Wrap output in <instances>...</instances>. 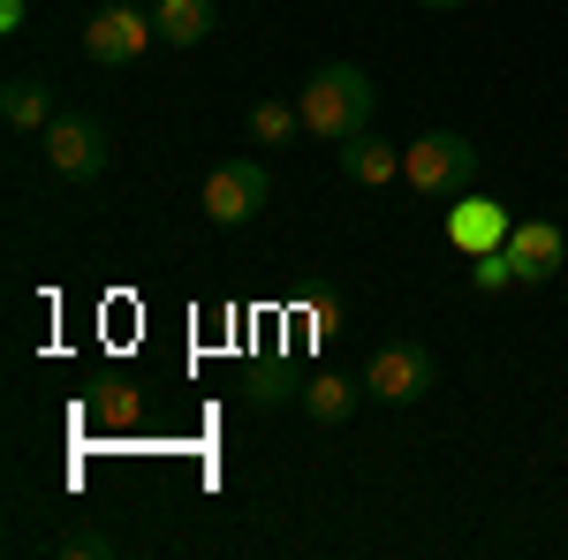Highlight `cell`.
Returning <instances> with one entry per match:
<instances>
[{
	"label": "cell",
	"mask_w": 568,
	"mask_h": 560,
	"mask_svg": "<svg viewBox=\"0 0 568 560\" xmlns=\"http://www.w3.org/2000/svg\"><path fill=\"white\" fill-rule=\"evenodd\" d=\"M296 106H304V130L318 144H349L356 130H372V77L356 61H326V69H311Z\"/></svg>",
	"instance_id": "cell-1"
},
{
	"label": "cell",
	"mask_w": 568,
	"mask_h": 560,
	"mask_svg": "<svg viewBox=\"0 0 568 560\" xmlns=\"http://www.w3.org/2000/svg\"><path fill=\"white\" fill-rule=\"evenodd\" d=\"M402 174H409L417 197L455 205V197H470V182H478V144L455 136V130H433V136H417V144L402 152Z\"/></svg>",
	"instance_id": "cell-2"
},
{
	"label": "cell",
	"mask_w": 568,
	"mask_h": 560,
	"mask_svg": "<svg viewBox=\"0 0 568 560\" xmlns=\"http://www.w3.org/2000/svg\"><path fill=\"white\" fill-rule=\"evenodd\" d=\"M106 160H114L106 122H91V114H53L45 122V167L61 174V182H99Z\"/></svg>",
	"instance_id": "cell-3"
},
{
	"label": "cell",
	"mask_w": 568,
	"mask_h": 560,
	"mask_svg": "<svg viewBox=\"0 0 568 560\" xmlns=\"http://www.w3.org/2000/svg\"><path fill=\"white\" fill-rule=\"evenodd\" d=\"M265 197H273V174L258 167V160H227V167L205 174V220H220V227H251V220L265 213Z\"/></svg>",
	"instance_id": "cell-4"
},
{
	"label": "cell",
	"mask_w": 568,
	"mask_h": 560,
	"mask_svg": "<svg viewBox=\"0 0 568 560\" xmlns=\"http://www.w3.org/2000/svg\"><path fill=\"white\" fill-rule=\"evenodd\" d=\"M152 39H160L152 8H130V0H106V8L84 23V53L99 61V69H130V61H136Z\"/></svg>",
	"instance_id": "cell-5"
},
{
	"label": "cell",
	"mask_w": 568,
	"mask_h": 560,
	"mask_svg": "<svg viewBox=\"0 0 568 560\" xmlns=\"http://www.w3.org/2000/svg\"><path fill=\"white\" fill-rule=\"evenodd\" d=\"M364 394L372 401H425L433 394V348H417V342H379L372 348V364H364Z\"/></svg>",
	"instance_id": "cell-6"
},
{
	"label": "cell",
	"mask_w": 568,
	"mask_h": 560,
	"mask_svg": "<svg viewBox=\"0 0 568 560\" xmlns=\"http://www.w3.org/2000/svg\"><path fill=\"white\" fill-rule=\"evenodd\" d=\"M508 258H516V281L546 288V281L568 265V235L554 227V220H516V227H508Z\"/></svg>",
	"instance_id": "cell-7"
},
{
	"label": "cell",
	"mask_w": 568,
	"mask_h": 560,
	"mask_svg": "<svg viewBox=\"0 0 568 560\" xmlns=\"http://www.w3.org/2000/svg\"><path fill=\"white\" fill-rule=\"evenodd\" d=\"M508 227H516V213H508V205H493V197H455V205H447V243H455L463 258L500 251V243H508Z\"/></svg>",
	"instance_id": "cell-8"
},
{
	"label": "cell",
	"mask_w": 568,
	"mask_h": 560,
	"mask_svg": "<svg viewBox=\"0 0 568 560\" xmlns=\"http://www.w3.org/2000/svg\"><path fill=\"white\" fill-rule=\"evenodd\" d=\"M334 152H342V174H349V182H364V190H387L394 174H402V152H394L379 130H356L349 144H334Z\"/></svg>",
	"instance_id": "cell-9"
},
{
	"label": "cell",
	"mask_w": 568,
	"mask_h": 560,
	"mask_svg": "<svg viewBox=\"0 0 568 560\" xmlns=\"http://www.w3.org/2000/svg\"><path fill=\"white\" fill-rule=\"evenodd\" d=\"M152 23L168 45H205L220 23V0H152Z\"/></svg>",
	"instance_id": "cell-10"
},
{
	"label": "cell",
	"mask_w": 568,
	"mask_h": 560,
	"mask_svg": "<svg viewBox=\"0 0 568 560\" xmlns=\"http://www.w3.org/2000/svg\"><path fill=\"white\" fill-rule=\"evenodd\" d=\"M356 401H364V379H342V371L304 379V417H311V425H349Z\"/></svg>",
	"instance_id": "cell-11"
},
{
	"label": "cell",
	"mask_w": 568,
	"mask_h": 560,
	"mask_svg": "<svg viewBox=\"0 0 568 560\" xmlns=\"http://www.w3.org/2000/svg\"><path fill=\"white\" fill-rule=\"evenodd\" d=\"M0 122H8V130H45V122H53V99H45L39 77H8V84H0Z\"/></svg>",
	"instance_id": "cell-12"
},
{
	"label": "cell",
	"mask_w": 568,
	"mask_h": 560,
	"mask_svg": "<svg viewBox=\"0 0 568 560\" xmlns=\"http://www.w3.org/2000/svg\"><path fill=\"white\" fill-rule=\"evenodd\" d=\"M296 136H311V130H304V106H288V99H258V106H251V144H265V152H288Z\"/></svg>",
	"instance_id": "cell-13"
},
{
	"label": "cell",
	"mask_w": 568,
	"mask_h": 560,
	"mask_svg": "<svg viewBox=\"0 0 568 560\" xmlns=\"http://www.w3.org/2000/svg\"><path fill=\"white\" fill-rule=\"evenodd\" d=\"M470 281H478L485 296L516 288V258H508V243H500V251H478V258H470Z\"/></svg>",
	"instance_id": "cell-14"
},
{
	"label": "cell",
	"mask_w": 568,
	"mask_h": 560,
	"mask_svg": "<svg viewBox=\"0 0 568 560\" xmlns=\"http://www.w3.org/2000/svg\"><path fill=\"white\" fill-rule=\"evenodd\" d=\"M53 553L61 560H114V538H106V530H69Z\"/></svg>",
	"instance_id": "cell-15"
},
{
	"label": "cell",
	"mask_w": 568,
	"mask_h": 560,
	"mask_svg": "<svg viewBox=\"0 0 568 560\" xmlns=\"http://www.w3.org/2000/svg\"><path fill=\"white\" fill-rule=\"evenodd\" d=\"M281 394H304V387H296V379H288L281 364H258V371H251V401H258V409H273Z\"/></svg>",
	"instance_id": "cell-16"
},
{
	"label": "cell",
	"mask_w": 568,
	"mask_h": 560,
	"mask_svg": "<svg viewBox=\"0 0 568 560\" xmlns=\"http://www.w3.org/2000/svg\"><path fill=\"white\" fill-rule=\"evenodd\" d=\"M91 417H99V425H130V417H136V387H122V379H114V387L91 401Z\"/></svg>",
	"instance_id": "cell-17"
},
{
	"label": "cell",
	"mask_w": 568,
	"mask_h": 560,
	"mask_svg": "<svg viewBox=\"0 0 568 560\" xmlns=\"http://www.w3.org/2000/svg\"><path fill=\"white\" fill-rule=\"evenodd\" d=\"M311 318H318V326H342V296H334V288H318V296H311Z\"/></svg>",
	"instance_id": "cell-18"
},
{
	"label": "cell",
	"mask_w": 568,
	"mask_h": 560,
	"mask_svg": "<svg viewBox=\"0 0 568 560\" xmlns=\"http://www.w3.org/2000/svg\"><path fill=\"white\" fill-rule=\"evenodd\" d=\"M23 16H31V0H0V31H23Z\"/></svg>",
	"instance_id": "cell-19"
},
{
	"label": "cell",
	"mask_w": 568,
	"mask_h": 560,
	"mask_svg": "<svg viewBox=\"0 0 568 560\" xmlns=\"http://www.w3.org/2000/svg\"><path fill=\"white\" fill-rule=\"evenodd\" d=\"M417 8H463V0H417Z\"/></svg>",
	"instance_id": "cell-20"
}]
</instances>
